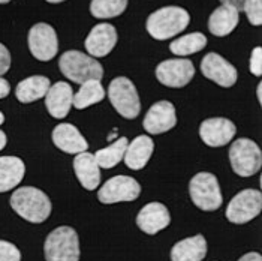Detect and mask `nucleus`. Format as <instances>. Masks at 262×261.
<instances>
[{
    "label": "nucleus",
    "mask_w": 262,
    "mask_h": 261,
    "mask_svg": "<svg viewBox=\"0 0 262 261\" xmlns=\"http://www.w3.org/2000/svg\"><path fill=\"white\" fill-rule=\"evenodd\" d=\"M26 174V165L17 156H0V192L17 188Z\"/></svg>",
    "instance_id": "22"
},
{
    "label": "nucleus",
    "mask_w": 262,
    "mask_h": 261,
    "mask_svg": "<svg viewBox=\"0 0 262 261\" xmlns=\"http://www.w3.org/2000/svg\"><path fill=\"white\" fill-rule=\"evenodd\" d=\"M74 171L81 186L87 191H95L101 183V170L93 153L82 152L74 158Z\"/></svg>",
    "instance_id": "19"
},
{
    "label": "nucleus",
    "mask_w": 262,
    "mask_h": 261,
    "mask_svg": "<svg viewBox=\"0 0 262 261\" xmlns=\"http://www.w3.org/2000/svg\"><path fill=\"white\" fill-rule=\"evenodd\" d=\"M72 101H74L72 86L64 81H57L50 86L45 95V107L47 111L54 119H64L72 108Z\"/></svg>",
    "instance_id": "17"
},
{
    "label": "nucleus",
    "mask_w": 262,
    "mask_h": 261,
    "mask_svg": "<svg viewBox=\"0 0 262 261\" xmlns=\"http://www.w3.org/2000/svg\"><path fill=\"white\" fill-rule=\"evenodd\" d=\"M47 261H80V239L72 227L61 225L53 230L43 243Z\"/></svg>",
    "instance_id": "4"
},
{
    "label": "nucleus",
    "mask_w": 262,
    "mask_h": 261,
    "mask_svg": "<svg viewBox=\"0 0 262 261\" xmlns=\"http://www.w3.org/2000/svg\"><path fill=\"white\" fill-rule=\"evenodd\" d=\"M105 98V90L102 87L101 81L98 80H87L82 83L80 90L74 95L72 105L77 110H84L93 104H98Z\"/></svg>",
    "instance_id": "25"
},
{
    "label": "nucleus",
    "mask_w": 262,
    "mask_h": 261,
    "mask_svg": "<svg viewBox=\"0 0 262 261\" xmlns=\"http://www.w3.org/2000/svg\"><path fill=\"white\" fill-rule=\"evenodd\" d=\"M11 68V53L9 50L0 42V75L6 74Z\"/></svg>",
    "instance_id": "32"
},
{
    "label": "nucleus",
    "mask_w": 262,
    "mask_h": 261,
    "mask_svg": "<svg viewBox=\"0 0 262 261\" xmlns=\"http://www.w3.org/2000/svg\"><path fill=\"white\" fill-rule=\"evenodd\" d=\"M11 0H0V5H5V3H9Z\"/></svg>",
    "instance_id": "40"
},
{
    "label": "nucleus",
    "mask_w": 262,
    "mask_h": 261,
    "mask_svg": "<svg viewBox=\"0 0 262 261\" xmlns=\"http://www.w3.org/2000/svg\"><path fill=\"white\" fill-rule=\"evenodd\" d=\"M3 122H5V116H3V113L0 111V125H3Z\"/></svg>",
    "instance_id": "39"
},
{
    "label": "nucleus",
    "mask_w": 262,
    "mask_h": 261,
    "mask_svg": "<svg viewBox=\"0 0 262 261\" xmlns=\"http://www.w3.org/2000/svg\"><path fill=\"white\" fill-rule=\"evenodd\" d=\"M238 261H262V257L258 252H249V254L243 255Z\"/></svg>",
    "instance_id": "35"
},
{
    "label": "nucleus",
    "mask_w": 262,
    "mask_h": 261,
    "mask_svg": "<svg viewBox=\"0 0 262 261\" xmlns=\"http://www.w3.org/2000/svg\"><path fill=\"white\" fill-rule=\"evenodd\" d=\"M11 207L23 219L32 224H42L51 215L50 197L33 186H23L11 195Z\"/></svg>",
    "instance_id": "1"
},
{
    "label": "nucleus",
    "mask_w": 262,
    "mask_h": 261,
    "mask_svg": "<svg viewBox=\"0 0 262 261\" xmlns=\"http://www.w3.org/2000/svg\"><path fill=\"white\" fill-rule=\"evenodd\" d=\"M250 72L255 77H261L262 74V48L256 47L250 54Z\"/></svg>",
    "instance_id": "31"
},
{
    "label": "nucleus",
    "mask_w": 262,
    "mask_h": 261,
    "mask_svg": "<svg viewBox=\"0 0 262 261\" xmlns=\"http://www.w3.org/2000/svg\"><path fill=\"white\" fill-rule=\"evenodd\" d=\"M237 134V128L229 119L213 117L207 119L200 126V137L210 147H222L226 146Z\"/></svg>",
    "instance_id": "14"
},
{
    "label": "nucleus",
    "mask_w": 262,
    "mask_h": 261,
    "mask_svg": "<svg viewBox=\"0 0 262 261\" xmlns=\"http://www.w3.org/2000/svg\"><path fill=\"white\" fill-rule=\"evenodd\" d=\"M117 44V30L113 24L101 23L95 26L85 38V50L92 57H105Z\"/></svg>",
    "instance_id": "15"
},
{
    "label": "nucleus",
    "mask_w": 262,
    "mask_h": 261,
    "mask_svg": "<svg viewBox=\"0 0 262 261\" xmlns=\"http://www.w3.org/2000/svg\"><path fill=\"white\" fill-rule=\"evenodd\" d=\"M108 98L116 111L124 119H135L141 111L137 87L126 77H117L108 86Z\"/></svg>",
    "instance_id": "7"
},
{
    "label": "nucleus",
    "mask_w": 262,
    "mask_h": 261,
    "mask_svg": "<svg viewBox=\"0 0 262 261\" xmlns=\"http://www.w3.org/2000/svg\"><path fill=\"white\" fill-rule=\"evenodd\" d=\"M207 38L201 32H193L189 35H184L182 38H177L169 44V50L176 56H189L193 53H198L205 48Z\"/></svg>",
    "instance_id": "26"
},
{
    "label": "nucleus",
    "mask_w": 262,
    "mask_h": 261,
    "mask_svg": "<svg viewBox=\"0 0 262 261\" xmlns=\"http://www.w3.org/2000/svg\"><path fill=\"white\" fill-rule=\"evenodd\" d=\"M0 261H21V252L11 242L0 240Z\"/></svg>",
    "instance_id": "30"
},
{
    "label": "nucleus",
    "mask_w": 262,
    "mask_h": 261,
    "mask_svg": "<svg viewBox=\"0 0 262 261\" xmlns=\"http://www.w3.org/2000/svg\"><path fill=\"white\" fill-rule=\"evenodd\" d=\"M6 143H8V138H6V134L3 131H0V150H3L6 147Z\"/></svg>",
    "instance_id": "36"
},
{
    "label": "nucleus",
    "mask_w": 262,
    "mask_h": 261,
    "mask_svg": "<svg viewBox=\"0 0 262 261\" xmlns=\"http://www.w3.org/2000/svg\"><path fill=\"white\" fill-rule=\"evenodd\" d=\"M195 75V66L187 59L165 61L156 68V78L166 87L180 89L187 86Z\"/></svg>",
    "instance_id": "11"
},
{
    "label": "nucleus",
    "mask_w": 262,
    "mask_h": 261,
    "mask_svg": "<svg viewBox=\"0 0 262 261\" xmlns=\"http://www.w3.org/2000/svg\"><path fill=\"white\" fill-rule=\"evenodd\" d=\"M53 143L61 152L69 155H78L82 152H87L89 143L82 137L80 131L71 125V123H60L53 131Z\"/></svg>",
    "instance_id": "18"
},
{
    "label": "nucleus",
    "mask_w": 262,
    "mask_h": 261,
    "mask_svg": "<svg viewBox=\"0 0 262 261\" xmlns=\"http://www.w3.org/2000/svg\"><path fill=\"white\" fill-rule=\"evenodd\" d=\"M176 125H177L176 108L169 101H159L153 104L142 122L144 129L153 135L168 132Z\"/></svg>",
    "instance_id": "13"
},
{
    "label": "nucleus",
    "mask_w": 262,
    "mask_h": 261,
    "mask_svg": "<svg viewBox=\"0 0 262 261\" xmlns=\"http://www.w3.org/2000/svg\"><path fill=\"white\" fill-rule=\"evenodd\" d=\"M59 68L68 80L77 84H82L87 80L101 81L103 77V68L101 63L95 57L77 50H69L63 53L59 59Z\"/></svg>",
    "instance_id": "3"
},
{
    "label": "nucleus",
    "mask_w": 262,
    "mask_h": 261,
    "mask_svg": "<svg viewBox=\"0 0 262 261\" xmlns=\"http://www.w3.org/2000/svg\"><path fill=\"white\" fill-rule=\"evenodd\" d=\"M127 138L126 137H121L117 141H114L113 144H110L108 147L98 150L95 155V159L98 162L99 168H114L119 162L123 159L124 156V152H126V147H127Z\"/></svg>",
    "instance_id": "27"
},
{
    "label": "nucleus",
    "mask_w": 262,
    "mask_h": 261,
    "mask_svg": "<svg viewBox=\"0 0 262 261\" xmlns=\"http://www.w3.org/2000/svg\"><path fill=\"white\" fill-rule=\"evenodd\" d=\"M169 224H171L169 210L166 209V206L158 201L145 204L137 215V225L140 227L141 231L150 236L158 234L159 231L169 227Z\"/></svg>",
    "instance_id": "16"
},
{
    "label": "nucleus",
    "mask_w": 262,
    "mask_h": 261,
    "mask_svg": "<svg viewBox=\"0 0 262 261\" xmlns=\"http://www.w3.org/2000/svg\"><path fill=\"white\" fill-rule=\"evenodd\" d=\"M141 194L140 183L130 176H116L106 182L98 192L102 204H116L121 201L137 200Z\"/></svg>",
    "instance_id": "10"
},
{
    "label": "nucleus",
    "mask_w": 262,
    "mask_h": 261,
    "mask_svg": "<svg viewBox=\"0 0 262 261\" xmlns=\"http://www.w3.org/2000/svg\"><path fill=\"white\" fill-rule=\"evenodd\" d=\"M222 5H226V6H232L234 9H237L238 12L243 11V5H244V0H221Z\"/></svg>",
    "instance_id": "34"
},
{
    "label": "nucleus",
    "mask_w": 262,
    "mask_h": 261,
    "mask_svg": "<svg viewBox=\"0 0 262 261\" xmlns=\"http://www.w3.org/2000/svg\"><path fill=\"white\" fill-rule=\"evenodd\" d=\"M262 210V194L256 189L238 192L226 207V219L232 224H246L256 218Z\"/></svg>",
    "instance_id": "8"
},
{
    "label": "nucleus",
    "mask_w": 262,
    "mask_h": 261,
    "mask_svg": "<svg viewBox=\"0 0 262 261\" xmlns=\"http://www.w3.org/2000/svg\"><path fill=\"white\" fill-rule=\"evenodd\" d=\"M229 162L234 173L240 177H250L262 167V152L253 140L238 138L229 147Z\"/></svg>",
    "instance_id": "5"
},
{
    "label": "nucleus",
    "mask_w": 262,
    "mask_h": 261,
    "mask_svg": "<svg viewBox=\"0 0 262 261\" xmlns=\"http://www.w3.org/2000/svg\"><path fill=\"white\" fill-rule=\"evenodd\" d=\"M27 44H29V50L32 56L40 62L54 59L59 51L57 33L47 23H38L29 30Z\"/></svg>",
    "instance_id": "9"
},
{
    "label": "nucleus",
    "mask_w": 262,
    "mask_h": 261,
    "mask_svg": "<svg viewBox=\"0 0 262 261\" xmlns=\"http://www.w3.org/2000/svg\"><path fill=\"white\" fill-rule=\"evenodd\" d=\"M189 194L193 204L204 212H214L223 203L219 182L211 173H198L189 183Z\"/></svg>",
    "instance_id": "6"
},
{
    "label": "nucleus",
    "mask_w": 262,
    "mask_h": 261,
    "mask_svg": "<svg viewBox=\"0 0 262 261\" xmlns=\"http://www.w3.org/2000/svg\"><path fill=\"white\" fill-rule=\"evenodd\" d=\"M155 150V143L147 135H138L130 143H127L126 152H124V164L130 170H142L147 162L150 161Z\"/></svg>",
    "instance_id": "20"
},
{
    "label": "nucleus",
    "mask_w": 262,
    "mask_h": 261,
    "mask_svg": "<svg viewBox=\"0 0 262 261\" xmlns=\"http://www.w3.org/2000/svg\"><path fill=\"white\" fill-rule=\"evenodd\" d=\"M207 255V240L202 234L177 242L171 249V261H202Z\"/></svg>",
    "instance_id": "21"
},
{
    "label": "nucleus",
    "mask_w": 262,
    "mask_h": 261,
    "mask_svg": "<svg viewBox=\"0 0 262 261\" xmlns=\"http://www.w3.org/2000/svg\"><path fill=\"white\" fill-rule=\"evenodd\" d=\"M256 95H258V101H259V104H262V84H258Z\"/></svg>",
    "instance_id": "37"
},
{
    "label": "nucleus",
    "mask_w": 262,
    "mask_h": 261,
    "mask_svg": "<svg viewBox=\"0 0 262 261\" xmlns=\"http://www.w3.org/2000/svg\"><path fill=\"white\" fill-rule=\"evenodd\" d=\"M48 3H61V2H64V0H47Z\"/></svg>",
    "instance_id": "38"
},
{
    "label": "nucleus",
    "mask_w": 262,
    "mask_h": 261,
    "mask_svg": "<svg viewBox=\"0 0 262 261\" xmlns=\"http://www.w3.org/2000/svg\"><path fill=\"white\" fill-rule=\"evenodd\" d=\"M9 92H11L9 83H8V80H5V78L0 75V99L6 98V96L9 95Z\"/></svg>",
    "instance_id": "33"
},
{
    "label": "nucleus",
    "mask_w": 262,
    "mask_h": 261,
    "mask_svg": "<svg viewBox=\"0 0 262 261\" xmlns=\"http://www.w3.org/2000/svg\"><path fill=\"white\" fill-rule=\"evenodd\" d=\"M190 15L180 6H165L148 15L145 29L151 38L158 41H166L189 26Z\"/></svg>",
    "instance_id": "2"
},
{
    "label": "nucleus",
    "mask_w": 262,
    "mask_h": 261,
    "mask_svg": "<svg viewBox=\"0 0 262 261\" xmlns=\"http://www.w3.org/2000/svg\"><path fill=\"white\" fill-rule=\"evenodd\" d=\"M243 12H246L247 20L252 26L262 24V0H244Z\"/></svg>",
    "instance_id": "29"
},
{
    "label": "nucleus",
    "mask_w": 262,
    "mask_h": 261,
    "mask_svg": "<svg viewBox=\"0 0 262 261\" xmlns=\"http://www.w3.org/2000/svg\"><path fill=\"white\" fill-rule=\"evenodd\" d=\"M201 72L205 78L222 87H232L238 78L237 69L217 53H208L202 59Z\"/></svg>",
    "instance_id": "12"
},
{
    "label": "nucleus",
    "mask_w": 262,
    "mask_h": 261,
    "mask_svg": "<svg viewBox=\"0 0 262 261\" xmlns=\"http://www.w3.org/2000/svg\"><path fill=\"white\" fill-rule=\"evenodd\" d=\"M51 81L43 75H32L26 80L20 81L15 87V96L23 104H30L35 101L45 98Z\"/></svg>",
    "instance_id": "24"
},
{
    "label": "nucleus",
    "mask_w": 262,
    "mask_h": 261,
    "mask_svg": "<svg viewBox=\"0 0 262 261\" xmlns=\"http://www.w3.org/2000/svg\"><path fill=\"white\" fill-rule=\"evenodd\" d=\"M240 21V12L232 6L222 5L213 11L208 18V30L214 36H226L229 35Z\"/></svg>",
    "instance_id": "23"
},
{
    "label": "nucleus",
    "mask_w": 262,
    "mask_h": 261,
    "mask_svg": "<svg viewBox=\"0 0 262 261\" xmlns=\"http://www.w3.org/2000/svg\"><path fill=\"white\" fill-rule=\"evenodd\" d=\"M127 8V0H92L90 12L95 18H114L121 15Z\"/></svg>",
    "instance_id": "28"
}]
</instances>
